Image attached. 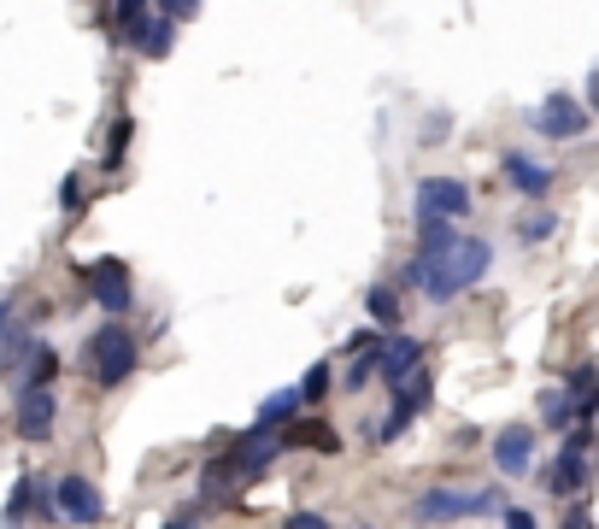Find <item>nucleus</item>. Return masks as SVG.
I'll return each mask as SVG.
<instances>
[{"mask_svg": "<svg viewBox=\"0 0 599 529\" xmlns=\"http://www.w3.org/2000/svg\"><path fill=\"white\" fill-rule=\"evenodd\" d=\"M488 265H494V248L488 241H452L447 253H435L429 260V277H423V294L429 300H452V294H464V289H476L482 277H488Z\"/></svg>", "mask_w": 599, "mask_h": 529, "instance_id": "f257e3e1", "label": "nucleus"}, {"mask_svg": "<svg viewBox=\"0 0 599 529\" xmlns=\"http://www.w3.org/2000/svg\"><path fill=\"white\" fill-rule=\"evenodd\" d=\"M89 370H95L100 389H118V382H129V370H136V341H129V330H118V324L95 330V341H89Z\"/></svg>", "mask_w": 599, "mask_h": 529, "instance_id": "f03ea898", "label": "nucleus"}, {"mask_svg": "<svg viewBox=\"0 0 599 529\" xmlns=\"http://www.w3.org/2000/svg\"><path fill=\"white\" fill-rule=\"evenodd\" d=\"M83 289L95 294V306L107 312V318H124L129 306H136V289H129V265L124 260H95V265H77Z\"/></svg>", "mask_w": 599, "mask_h": 529, "instance_id": "7ed1b4c3", "label": "nucleus"}, {"mask_svg": "<svg viewBox=\"0 0 599 529\" xmlns=\"http://www.w3.org/2000/svg\"><path fill=\"white\" fill-rule=\"evenodd\" d=\"M535 130L540 136H552V141H576V136H588L594 130V118H588V106L582 100H570V95H547L535 106Z\"/></svg>", "mask_w": 599, "mask_h": 529, "instance_id": "20e7f679", "label": "nucleus"}, {"mask_svg": "<svg viewBox=\"0 0 599 529\" xmlns=\"http://www.w3.org/2000/svg\"><path fill=\"white\" fill-rule=\"evenodd\" d=\"M412 206H417V218H452L459 224L464 212H471V189H464L459 177H423Z\"/></svg>", "mask_w": 599, "mask_h": 529, "instance_id": "39448f33", "label": "nucleus"}, {"mask_svg": "<svg viewBox=\"0 0 599 529\" xmlns=\"http://www.w3.org/2000/svg\"><path fill=\"white\" fill-rule=\"evenodd\" d=\"M482 512H494V494H459V489H429L417 500V518L429 524H447V518H482Z\"/></svg>", "mask_w": 599, "mask_h": 529, "instance_id": "423d86ee", "label": "nucleus"}, {"mask_svg": "<svg viewBox=\"0 0 599 529\" xmlns=\"http://www.w3.org/2000/svg\"><path fill=\"white\" fill-rule=\"evenodd\" d=\"M53 412H60V400H53L48 382H24V394H18V441H48L53 436Z\"/></svg>", "mask_w": 599, "mask_h": 529, "instance_id": "0eeeda50", "label": "nucleus"}, {"mask_svg": "<svg viewBox=\"0 0 599 529\" xmlns=\"http://www.w3.org/2000/svg\"><path fill=\"white\" fill-rule=\"evenodd\" d=\"M588 448H594V436H588V424H582V430L564 441L559 465H552V477H547L559 494H576V500L588 494Z\"/></svg>", "mask_w": 599, "mask_h": 529, "instance_id": "6e6552de", "label": "nucleus"}, {"mask_svg": "<svg viewBox=\"0 0 599 529\" xmlns=\"http://www.w3.org/2000/svg\"><path fill=\"white\" fill-rule=\"evenodd\" d=\"M53 512L71 524H100L107 518V506H100V489L89 477H60V489H53Z\"/></svg>", "mask_w": 599, "mask_h": 529, "instance_id": "1a4fd4ad", "label": "nucleus"}, {"mask_svg": "<svg viewBox=\"0 0 599 529\" xmlns=\"http://www.w3.org/2000/svg\"><path fill=\"white\" fill-rule=\"evenodd\" d=\"M535 459V430L529 424H506L500 436H494V465L506 470V477H523Z\"/></svg>", "mask_w": 599, "mask_h": 529, "instance_id": "9d476101", "label": "nucleus"}, {"mask_svg": "<svg viewBox=\"0 0 599 529\" xmlns=\"http://www.w3.org/2000/svg\"><path fill=\"white\" fill-rule=\"evenodd\" d=\"M276 441H283V448H305V453H324V459H335V453H341V436L329 430V424H312V418H288V424H276Z\"/></svg>", "mask_w": 599, "mask_h": 529, "instance_id": "9b49d317", "label": "nucleus"}, {"mask_svg": "<svg viewBox=\"0 0 599 529\" xmlns=\"http://www.w3.org/2000/svg\"><path fill=\"white\" fill-rule=\"evenodd\" d=\"M417 365H423V341L417 336H394V341H383V353H376V377L383 382H405Z\"/></svg>", "mask_w": 599, "mask_h": 529, "instance_id": "f8f14e48", "label": "nucleus"}, {"mask_svg": "<svg viewBox=\"0 0 599 529\" xmlns=\"http://www.w3.org/2000/svg\"><path fill=\"white\" fill-rule=\"evenodd\" d=\"M394 389H400V394H394V400H400V406H394V418L383 424V441H394V436L405 430V424L417 418L423 406H429V377H417V382H394Z\"/></svg>", "mask_w": 599, "mask_h": 529, "instance_id": "ddd939ff", "label": "nucleus"}, {"mask_svg": "<svg viewBox=\"0 0 599 529\" xmlns=\"http://www.w3.org/2000/svg\"><path fill=\"white\" fill-rule=\"evenodd\" d=\"M506 177H511V189H523V194H547L552 189V171L547 165H535L529 153H506Z\"/></svg>", "mask_w": 599, "mask_h": 529, "instance_id": "4468645a", "label": "nucleus"}, {"mask_svg": "<svg viewBox=\"0 0 599 529\" xmlns=\"http://www.w3.org/2000/svg\"><path fill=\"white\" fill-rule=\"evenodd\" d=\"M347 353H353V370H347V382H353V389H364V382L376 377V353H383V336H376V330H359L353 341H347Z\"/></svg>", "mask_w": 599, "mask_h": 529, "instance_id": "2eb2a0df", "label": "nucleus"}, {"mask_svg": "<svg viewBox=\"0 0 599 529\" xmlns=\"http://www.w3.org/2000/svg\"><path fill=\"white\" fill-rule=\"evenodd\" d=\"M459 230H452V218H417V253L423 260H435V253H447Z\"/></svg>", "mask_w": 599, "mask_h": 529, "instance_id": "dca6fc26", "label": "nucleus"}, {"mask_svg": "<svg viewBox=\"0 0 599 529\" xmlns=\"http://www.w3.org/2000/svg\"><path fill=\"white\" fill-rule=\"evenodd\" d=\"M295 412H300V389H276L265 406H259V424H253V430H276V424H288Z\"/></svg>", "mask_w": 599, "mask_h": 529, "instance_id": "f3484780", "label": "nucleus"}, {"mask_svg": "<svg viewBox=\"0 0 599 529\" xmlns=\"http://www.w3.org/2000/svg\"><path fill=\"white\" fill-rule=\"evenodd\" d=\"M112 24H118V36L136 48L141 30H148V0H118V7H112Z\"/></svg>", "mask_w": 599, "mask_h": 529, "instance_id": "a211bd4d", "label": "nucleus"}, {"mask_svg": "<svg viewBox=\"0 0 599 529\" xmlns=\"http://www.w3.org/2000/svg\"><path fill=\"white\" fill-rule=\"evenodd\" d=\"M570 418H576V412H570V389L540 394V424H547V430H570Z\"/></svg>", "mask_w": 599, "mask_h": 529, "instance_id": "6ab92c4d", "label": "nucleus"}, {"mask_svg": "<svg viewBox=\"0 0 599 529\" xmlns=\"http://www.w3.org/2000/svg\"><path fill=\"white\" fill-rule=\"evenodd\" d=\"M364 306H371V318H376V324H400V312H405V306H400V294H394L388 282H376V289L364 294Z\"/></svg>", "mask_w": 599, "mask_h": 529, "instance_id": "aec40b11", "label": "nucleus"}, {"mask_svg": "<svg viewBox=\"0 0 599 529\" xmlns=\"http://www.w3.org/2000/svg\"><path fill=\"white\" fill-rule=\"evenodd\" d=\"M136 48L148 53V60H165V53H171V18H165V12H159V18H148V30H141Z\"/></svg>", "mask_w": 599, "mask_h": 529, "instance_id": "412c9836", "label": "nucleus"}, {"mask_svg": "<svg viewBox=\"0 0 599 529\" xmlns=\"http://www.w3.org/2000/svg\"><path fill=\"white\" fill-rule=\"evenodd\" d=\"M30 500H36V477H18V489L7 500V524H18L24 512H30Z\"/></svg>", "mask_w": 599, "mask_h": 529, "instance_id": "4be33fe9", "label": "nucleus"}, {"mask_svg": "<svg viewBox=\"0 0 599 529\" xmlns=\"http://www.w3.org/2000/svg\"><path fill=\"white\" fill-rule=\"evenodd\" d=\"M329 394V365L317 360L312 370H305V382H300V400H324Z\"/></svg>", "mask_w": 599, "mask_h": 529, "instance_id": "5701e85b", "label": "nucleus"}, {"mask_svg": "<svg viewBox=\"0 0 599 529\" xmlns=\"http://www.w3.org/2000/svg\"><path fill=\"white\" fill-rule=\"evenodd\" d=\"M124 148H129V118L112 124V141H107V171H118V165H124Z\"/></svg>", "mask_w": 599, "mask_h": 529, "instance_id": "b1692460", "label": "nucleus"}, {"mask_svg": "<svg viewBox=\"0 0 599 529\" xmlns=\"http://www.w3.org/2000/svg\"><path fill=\"white\" fill-rule=\"evenodd\" d=\"M53 370H60V353H53V348H36V353H30V382H53Z\"/></svg>", "mask_w": 599, "mask_h": 529, "instance_id": "393cba45", "label": "nucleus"}, {"mask_svg": "<svg viewBox=\"0 0 599 529\" xmlns=\"http://www.w3.org/2000/svg\"><path fill=\"white\" fill-rule=\"evenodd\" d=\"M159 12H165V18L177 24V18H195V12H200V0H159Z\"/></svg>", "mask_w": 599, "mask_h": 529, "instance_id": "a878e982", "label": "nucleus"}, {"mask_svg": "<svg viewBox=\"0 0 599 529\" xmlns=\"http://www.w3.org/2000/svg\"><path fill=\"white\" fill-rule=\"evenodd\" d=\"M288 524H295V529H324L329 518H324V512H295V518H288Z\"/></svg>", "mask_w": 599, "mask_h": 529, "instance_id": "bb28decb", "label": "nucleus"}, {"mask_svg": "<svg viewBox=\"0 0 599 529\" xmlns=\"http://www.w3.org/2000/svg\"><path fill=\"white\" fill-rule=\"evenodd\" d=\"M7 324H12V300H0V341H7Z\"/></svg>", "mask_w": 599, "mask_h": 529, "instance_id": "cd10ccee", "label": "nucleus"}]
</instances>
